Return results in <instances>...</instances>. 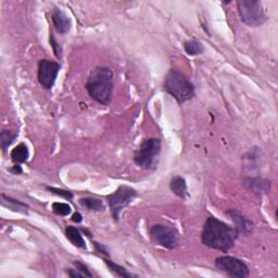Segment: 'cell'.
<instances>
[{"instance_id": "cell-1", "label": "cell", "mask_w": 278, "mask_h": 278, "mask_svg": "<svg viewBox=\"0 0 278 278\" xmlns=\"http://www.w3.org/2000/svg\"><path fill=\"white\" fill-rule=\"evenodd\" d=\"M238 237L235 227L215 218H209L203 225L201 241L206 247L226 252L234 247Z\"/></svg>"}, {"instance_id": "cell-9", "label": "cell", "mask_w": 278, "mask_h": 278, "mask_svg": "<svg viewBox=\"0 0 278 278\" xmlns=\"http://www.w3.org/2000/svg\"><path fill=\"white\" fill-rule=\"evenodd\" d=\"M61 66L58 62L51 60H41L38 63L37 78L39 84L45 89H51L54 87L56 79L58 77Z\"/></svg>"}, {"instance_id": "cell-5", "label": "cell", "mask_w": 278, "mask_h": 278, "mask_svg": "<svg viewBox=\"0 0 278 278\" xmlns=\"http://www.w3.org/2000/svg\"><path fill=\"white\" fill-rule=\"evenodd\" d=\"M237 9L241 21L250 27H259L268 21L262 3L257 0H239Z\"/></svg>"}, {"instance_id": "cell-23", "label": "cell", "mask_w": 278, "mask_h": 278, "mask_svg": "<svg viewBox=\"0 0 278 278\" xmlns=\"http://www.w3.org/2000/svg\"><path fill=\"white\" fill-rule=\"evenodd\" d=\"M50 45H51V47H53L55 56L60 60L62 58V47H61V45L56 42V39L53 34H51V36H50Z\"/></svg>"}, {"instance_id": "cell-21", "label": "cell", "mask_w": 278, "mask_h": 278, "mask_svg": "<svg viewBox=\"0 0 278 278\" xmlns=\"http://www.w3.org/2000/svg\"><path fill=\"white\" fill-rule=\"evenodd\" d=\"M53 211L56 214V215H60V217H67V215H70L72 209L67 203L64 202H55L53 203Z\"/></svg>"}, {"instance_id": "cell-27", "label": "cell", "mask_w": 278, "mask_h": 278, "mask_svg": "<svg viewBox=\"0 0 278 278\" xmlns=\"http://www.w3.org/2000/svg\"><path fill=\"white\" fill-rule=\"evenodd\" d=\"M72 221L73 222H75V223H81L82 221H83V218H82V214L81 213H74L73 214V217H72Z\"/></svg>"}, {"instance_id": "cell-26", "label": "cell", "mask_w": 278, "mask_h": 278, "mask_svg": "<svg viewBox=\"0 0 278 278\" xmlns=\"http://www.w3.org/2000/svg\"><path fill=\"white\" fill-rule=\"evenodd\" d=\"M67 274L71 277H74V278H78V277H85V275L83 273H81L78 270L76 269H71L67 271Z\"/></svg>"}, {"instance_id": "cell-18", "label": "cell", "mask_w": 278, "mask_h": 278, "mask_svg": "<svg viewBox=\"0 0 278 278\" xmlns=\"http://www.w3.org/2000/svg\"><path fill=\"white\" fill-rule=\"evenodd\" d=\"M79 204L88 211L98 212L104 210V202L98 198H82L79 199Z\"/></svg>"}, {"instance_id": "cell-12", "label": "cell", "mask_w": 278, "mask_h": 278, "mask_svg": "<svg viewBox=\"0 0 278 278\" xmlns=\"http://www.w3.org/2000/svg\"><path fill=\"white\" fill-rule=\"evenodd\" d=\"M51 20H53L54 26L58 33L66 34L71 30L72 21L62 10L56 8L51 14Z\"/></svg>"}, {"instance_id": "cell-17", "label": "cell", "mask_w": 278, "mask_h": 278, "mask_svg": "<svg viewBox=\"0 0 278 278\" xmlns=\"http://www.w3.org/2000/svg\"><path fill=\"white\" fill-rule=\"evenodd\" d=\"M19 136V133L13 132L11 129H3L0 133V145H1V149L3 152L7 151L9 147L13 144V141Z\"/></svg>"}, {"instance_id": "cell-15", "label": "cell", "mask_w": 278, "mask_h": 278, "mask_svg": "<svg viewBox=\"0 0 278 278\" xmlns=\"http://www.w3.org/2000/svg\"><path fill=\"white\" fill-rule=\"evenodd\" d=\"M169 188L175 195L179 197L180 199H186L188 196V189H187L186 180L180 176H175L169 183Z\"/></svg>"}, {"instance_id": "cell-22", "label": "cell", "mask_w": 278, "mask_h": 278, "mask_svg": "<svg viewBox=\"0 0 278 278\" xmlns=\"http://www.w3.org/2000/svg\"><path fill=\"white\" fill-rule=\"evenodd\" d=\"M47 190H49L50 192H53L55 195H58L62 198H64L66 200H72L73 197V192L70 190H65V189H59V188H56V187H46Z\"/></svg>"}, {"instance_id": "cell-14", "label": "cell", "mask_w": 278, "mask_h": 278, "mask_svg": "<svg viewBox=\"0 0 278 278\" xmlns=\"http://www.w3.org/2000/svg\"><path fill=\"white\" fill-rule=\"evenodd\" d=\"M65 236L73 246L79 249H86V242H85L81 230L73 227V226H67L65 228Z\"/></svg>"}, {"instance_id": "cell-2", "label": "cell", "mask_w": 278, "mask_h": 278, "mask_svg": "<svg viewBox=\"0 0 278 278\" xmlns=\"http://www.w3.org/2000/svg\"><path fill=\"white\" fill-rule=\"evenodd\" d=\"M86 89L90 98L108 106L112 99L113 72L107 66H97L92 70L86 82Z\"/></svg>"}, {"instance_id": "cell-24", "label": "cell", "mask_w": 278, "mask_h": 278, "mask_svg": "<svg viewBox=\"0 0 278 278\" xmlns=\"http://www.w3.org/2000/svg\"><path fill=\"white\" fill-rule=\"evenodd\" d=\"M74 266H75L76 270H78L79 272H81V273H83L85 275V277H93V274L90 273L89 270L87 269V266L85 265L84 263H82L81 261H75Z\"/></svg>"}, {"instance_id": "cell-10", "label": "cell", "mask_w": 278, "mask_h": 278, "mask_svg": "<svg viewBox=\"0 0 278 278\" xmlns=\"http://www.w3.org/2000/svg\"><path fill=\"white\" fill-rule=\"evenodd\" d=\"M226 214L228 215L229 219L232 221V223H234V227L237 230L238 235L241 234L245 236H249L251 234L253 230V223L250 220L243 217L239 211H237L235 209L227 210Z\"/></svg>"}, {"instance_id": "cell-4", "label": "cell", "mask_w": 278, "mask_h": 278, "mask_svg": "<svg viewBox=\"0 0 278 278\" xmlns=\"http://www.w3.org/2000/svg\"><path fill=\"white\" fill-rule=\"evenodd\" d=\"M161 152V140L159 138L145 139L134 153V162L145 169L157 167L158 158Z\"/></svg>"}, {"instance_id": "cell-20", "label": "cell", "mask_w": 278, "mask_h": 278, "mask_svg": "<svg viewBox=\"0 0 278 278\" xmlns=\"http://www.w3.org/2000/svg\"><path fill=\"white\" fill-rule=\"evenodd\" d=\"M104 261H105V263L107 264L108 268H109V270L111 272H113V273H114L115 275L120 276V277H126V278L133 277V275L130 274V273H128L127 270L124 269L123 266L114 263V262H113V261H110L109 259H107V258H104Z\"/></svg>"}, {"instance_id": "cell-16", "label": "cell", "mask_w": 278, "mask_h": 278, "mask_svg": "<svg viewBox=\"0 0 278 278\" xmlns=\"http://www.w3.org/2000/svg\"><path fill=\"white\" fill-rule=\"evenodd\" d=\"M10 157L14 164H22L27 161L28 157H30V151L25 144H20L11 151Z\"/></svg>"}, {"instance_id": "cell-11", "label": "cell", "mask_w": 278, "mask_h": 278, "mask_svg": "<svg viewBox=\"0 0 278 278\" xmlns=\"http://www.w3.org/2000/svg\"><path fill=\"white\" fill-rule=\"evenodd\" d=\"M243 186L246 187L248 190H250L253 194L258 196H262L268 194L271 191L272 184L268 179L261 178V177H247L242 180Z\"/></svg>"}, {"instance_id": "cell-25", "label": "cell", "mask_w": 278, "mask_h": 278, "mask_svg": "<svg viewBox=\"0 0 278 278\" xmlns=\"http://www.w3.org/2000/svg\"><path fill=\"white\" fill-rule=\"evenodd\" d=\"M94 246H95V248H96V251H97L98 253L104 254V255H106V257H109V253H108L107 249H106L104 246H102V245H100L99 242H94Z\"/></svg>"}, {"instance_id": "cell-3", "label": "cell", "mask_w": 278, "mask_h": 278, "mask_svg": "<svg viewBox=\"0 0 278 278\" xmlns=\"http://www.w3.org/2000/svg\"><path fill=\"white\" fill-rule=\"evenodd\" d=\"M163 88L176 100L179 105L195 97V86L188 78L178 70H169L164 78Z\"/></svg>"}, {"instance_id": "cell-13", "label": "cell", "mask_w": 278, "mask_h": 278, "mask_svg": "<svg viewBox=\"0 0 278 278\" xmlns=\"http://www.w3.org/2000/svg\"><path fill=\"white\" fill-rule=\"evenodd\" d=\"M1 206L5 209L10 210V211L21 213V214H27L28 210H30V207H28L26 203L16 200L14 198L5 196L4 194L1 195Z\"/></svg>"}, {"instance_id": "cell-7", "label": "cell", "mask_w": 278, "mask_h": 278, "mask_svg": "<svg viewBox=\"0 0 278 278\" xmlns=\"http://www.w3.org/2000/svg\"><path fill=\"white\" fill-rule=\"evenodd\" d=\"M215 269L222 272L230 277L238 278H246L250 274V271L247 264L242 260L229 257V255H224V257H219L214 262Z\"/></svg>"}, {"instance_id": "cell-28", "label": "cell", "mask_w": 278, "mask_h": 278, "mask_svg": "<svg viewBox=\"0 0 278 278\" xmlns=\"http://www.w3.org/2000/svg\"><path fill=\"white\" fill-rule=\"evenodd\" d=\"M11 172H12L13 174H21L22 173V168H21V166L20 164H14L13 167L10 169Z\"/></svg>"}, {"instance_id": "cell-19", "label": "cell", "mask_w": 278, "mask_h": 278, "mask_svg": "<svg viewBox=\"0 0 278 278\" xmlns=\"http://www.w3.org/2000/svg\"><path fill=\"white\" fill-rule=\"evenodd\" d=\"M184 50L188 56H199L203 54L204 46L203 44L196 39H191V41H187L184 43Z\"/></svg>"}, {"instance_id": "cell-6", "label": "cell", "mask_w": 278, "mask_h": 278, "mask_svg": "<svg viewBox=\"0 0 278 278\" xmlns=\"http://www.w3.org/2000/svg\"><path fill=\"white\" fill-rule=\"evenodd\" d=\"M137 197V191L132 187L121 186L108 197V202L111 209L112 218L115 221L120 220V214L124 209L128 207L132 201Z\"/></svg>"}, {"instance_id": "cell-8", "label": "cell", "mask_w": 278, "mask_h": 278, "mask_svg": "<svg viewBox=\"0 0 278 278\" xmlns=\"http://www.w3.org/2000/svg\"><path fill=\"white\" fill-rule=\"evenodd\" d=\"M150 237L153 242L168 250H173L178 246L177 231L167 225H153L150 229Z\"/></svg>"}]
</instances>
